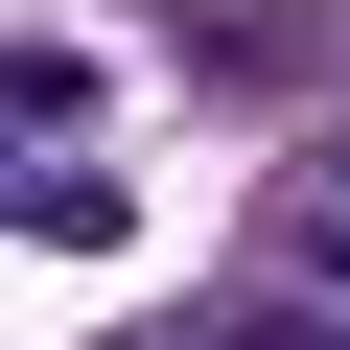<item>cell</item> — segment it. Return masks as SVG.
Here are the masks:
<instances>
[{
	"label": "cell",
	"mask_w": 350,
	"mask_h": 350,
	"mask_svg": "<svg viewBox=\"0 0 350 350\" xmlns=\"http://www.w3.org/2000/svg\"><path fill=\"white\" fill-rule=\"evenodd\" d=\"M47 117H94V70L70 47H0V140H47Z\"/></svg>",
	"instance_id": "1"
}]
</instances>
